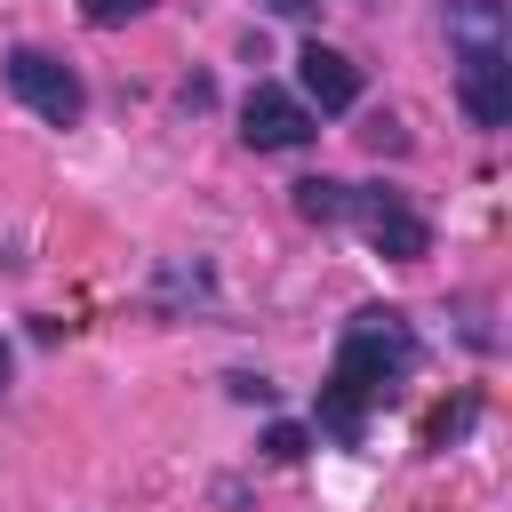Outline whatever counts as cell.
<instances>
[{"label": "cell", "mask_w": 512, "mask_h": 512, "mask_svg": "<svg viewBox=\"0 0 512 512\" xmlns=\"http://www.w3.org/2000/svg\"><path fill=\"white\" fill-rule=\"evenodd\" d=\"M360 136H368V144H376V152H400V144H408V136H400V128H392V120H368V128H360Z\"/></svg>", "instance_id": "cell-11"}, {"label": "cell", "mask_w": 512, "mask_h": 512, "mask_svg": "<svg viewBox=\"0 0 512 512\" xmlns=\"http://www.w3.org/2000/svg\"><path fill=\"white\" fill-rule=\"evenodd\" d=\"M448 40H456V56L464 48H512L504 0H448Z\"/></svg>", "instance_id": "cell-7"}, {"label": "cell", "mask_w": 512, "mask_h": 512, "mask_svg": "<svg viewBox=\"0 0 512 512\" xmlns=\"http://www.w3.org/2000/svg\"><path fill=\"white\" fill-rule=\"evenodd\" d=\"M312 112L288 96V88H272V80H256L248 96H240V136L256 144V152H296V144H312Z\"/></svg>", "instance_id": "cell-4"}, {"label": "cell", "mask_w": 512, "mask_h": 512, "mask_svg": "<svg viewBox=\"0 0 512 512\" xmlns=\"http://www.w3.org/2000/svg\"><path fill=\"white\" fill-rule=\"evenodd\" d=\"M0 72H8V96H16L24 112H40L48 128H80L88 88H80V72H72L64 56H48V48H8Z\"/></svg>", "instance_id": "cell-2"}, {"label": "cell", "mask_w": 512, "mask_h": 512, "mask_svg": "<svg viewBox=\"0 0 512 512\" xmlns=\"http://www.w3.org/2000/svg\"><path fill=\"white\" fill-rule=\"evenodd\" d=\"M8 376H16V352H8V336H0V392H8Z\"/></svg>", "instance_id": "cell-13"}, {"label": "cell", "mask_w": 512, "mask_h": 512, "mask_svg": "<svg viewBox=\"0 0 512 512\" xmlns=\"http://www.w3.org/2000/svg\"><path fill=\"white\" fill-rule=\"evenodd\" d=\"M352 224H360V240L376 248V256H392V264H416L424 248H432V224L416 216V200L400 192V184H352V208H344Z\"/></svg>", "instance_id": "cell-3"}, {"label": "cell", "mask_w": 512, "mask_h": 512, "mask_svg": "<svg viewBox=\"0 0 512 512\" xmlns=\"http://www.w3.org/2000/svg\"><path fill=\"white\" fill-rule=\"evenodd\" d=\"M456 96L480 128H504L512 120V48H464L456 56Z\"/></svg>", "instance_id": "cell-6"}, {"label": "cell", "mask_w": 512, "mask_h": 512, "mask_svg": "<svg viewBox=\"0 0 512 512\" xmlns=\"http://www.w3.org/2000/svg\"><path fill=\"white\" fill-rule=\"evenodd\" d=\"M296 104L304 112H352L360 104V64L344 48H328V40H304V56H296Z\"/></svg>", "instance_id": "cell-5"}, {"label": "cell", "mask_w": 512, "mask_h": 512, "mask_svg": "<svg viewBox=\"0 0 512 512\" xmlns=\"http://www.w3.org/2000/svg\"><path fill=\"white\" fill-rule=\"evenodd\" d=\"M304 448H312V432H304V424H272V432H264V456H272V464H296Z\"/></svg>", "instance_id": "cell-9"}, {"label": "cell", "mask_w": 512, "mask_h": 512, "mask_svg": "<svg viewBox=\"0 0 512 512\" xmlns=\"http://www.w3.org/2000/svg\"><path fill=\"white\" fill-rule=\"evenodd\" d=\"M344 208H352V184H336V176H304L296 184V216L304 224H344Z\"/></svg>", "instance_id": "cell-8"}, {"label": "cell", "mask_w": 512, "mask_h": 512, "mask_svg": "<svg viewBox=\"0 0 512 512\" xmlns=\"http://www.w3.org/2000/svg\"><path fill=\"white\" fill-rule=\"evenodd\" d=\"M264 8H272V16H288V24H312V16H320V0H264Z\"/></svg>", "instance_id": "cell-12"}, {"label": "cell", "mask_w": 512, "mask_h": 512, "mask_svg": "<svg viewBox=\"0 0 512 512\" xmlns=\"http://www.w3.org/2000/svg\"><path fill=\"white\" fill-rule=\"evenodd\" d=\"M152 0H80V16L96 24V32H112V24H128V16H144Z\"/></svg>", "instance_id": "cell-10"}, {"label": "cell", "mask_w": 512, "mask_h": 512, "mask_svg": "<svg viewBox=\"0 0 512 512\" xmlns=\"http://www.w3.org/2000/svg\"><path fill=\"white\" fill-rule=\"evenodd\" d=\"M408 376H416V328H408V312L360 304L352 328H344V344H336V368H328V384H320V432L360 440V432H368V408H376L392 384H408Z\"/></svg>", "instance_id": "cell-1"}]
</instances>
